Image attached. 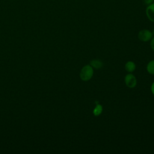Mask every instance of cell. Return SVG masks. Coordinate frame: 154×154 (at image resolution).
Instances as JSON below:
<instances>
[{"instance_id":"9c48e42d","label":"cell","mask_w":154,"mask_h":154,"mask_svg":"<svg viewBox=\"0 0 154 154\" xmlns=\"http://www.w3.org/2000/svg\"><path fill=\"white\" fill-rule=\"evenodd\" d=\"M150 46L151 49L154 51V37H152L150 40Z\"/></svg>"},{"instance_id":"7a4b0ae2","label":"cell","mask_w":154,"mask_h":154,"mask_svg":"<svg viewBox=\"0 0 154 154\" xmlns=\"http://www.w3.org/2000/svg\"><path fill=\"white\" fill-rule=\"evenodd\" d=\"M152 36V32L150 30L146 29L140 30L138 34V39L142 42H148L150 40Z\"/></svg>"},{"instance_id":"6da1fadb","label":"cell","mask_w":154,"mask_h":154,"mask_svg":"<svg viewBox=\"0 0 154 154\" xmlns=\"http://www.w3.org/2000/svg\"><path fill=\"white\" fill-rule=\"evenodd\" d=\"M93 68L90 64H87L81 69L79 77L82 81H87L93 77Z\"/></svg>"},{"instance_id":"ba28073f","label":"cell","mask_w":154,"mask_h":154,"mask_svg":"<svg viewBox=\"0 0 154 154\" xmlns=\"http://www.w3.org/2000/svg\"><path fill=\"white\" fill-rule=\"evenodd\" d=\"M147 71L151 75H154V60L150 61L147 64Z\"/></svg>"},{"instance_id":"52a82bcc","label":"cell","mask_w":154,"mask_h":154,"mask_svg":"<svg viewBox=\"0 0 154 154\" xmlns=\"http://www.w3.org/2000/svg\"><path fill=\"white\" fill-rule=\"evenodd\" d=\"M102 110H103L102 106L100 104L98 103L94 107V108L93 109V113L95 116H99L102 114Z\"/></svg>"},{"instance_id":"3957f363","label":"cell","mask_w":154,"mask_h":154,"mask_svg":"<svg viewBox=\"0 0 154 154\" xmlns=\"http://www.w3.org/2000/svg\"><path fill=\"white\" fill-rule=\"evenodd\" d=\"M125 82L126 85L131 88H134L137 83L136 77L132 73H128L125 77Z\"/></svg>"},{"instance_id":"8992f818","label":"cell","mask_w":154,"mask_h":154,"mask_svg":"<svg viewBox=\"0 0 154 154\" xmlns=\"http://www.w3.org/2000/svg\"><path fill=\"white\" fill-rule=\"evenodd\" d=\"M125 69L128 72L131 73V72H133L135 70L136 65L134 63V62H133L132 61H129L126 63V64L125 65Z\"/></svg>"},{"instance_id":"277c9868","label":"cell","mask_w":154,"mask_h":154,"mask_svg":"<svg viewBox=\"0 0 154 154\" xmlns=\"http://www.w3.org/2000/svg\"><path fill=\"white\" fill-rule=\"evenodd\" d=\"M146 14L150 21L154 22V2L147 5L146 9Z\"/></svg>"},{"instance_id":"5b68a950","label":"cell","mask_w":154,"mask_h":154,"mask_svg":"<svg viewBox=\"0 0 154 154\" xmlns=\"http://www.w3.org/2000/svg\"><path fill=\"white\" fill-rule=\"evenodd\" d=\"M90 65L95 69H99L103 66V63L101 60L98 59H93L90 62Z\"/></svg>"},{"instance_id":"7c38bea8","label":"cell","mask_w":154,"mask_h":154,"mask_svg":"<svg viewBox=\"0 0 154 154\" xmlns=\"http://www.w3.org/2000/svg\"><path fill=\"white\" fill-rule=\"evenodd\" d=\"M152 34H153V35H154V29H153V32H152Z\"/></svg>"},{"instance_id":"8fae6325","label":"cell","mask_w":154,"mask_h":154,"mask_svg":"<svg viewBox=\"0 0 154 154\" xmlns=\"http://www.w3.org/2000/svg\"><path fill=\"white\" fill-rule=\"evenodd\" d=\"M150 90L152 91V93L154 95V82L151 85V87H150Z\"/></svg>"},{"instance_id":"30bf717a","label":"cell","mask_w":154,"mask_h":154,"mask_svg":"<svg viewBox=\"0 0 154 154\" xmlns=\"http://www.w3.org/2000/svg\"><path fill=\"white\" fill-rule=\"evenodd\" d=\"M144 4L147 5H149L151 4H152L154 2V0H143Z\"/></svg>"}]
</instances>
